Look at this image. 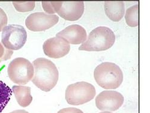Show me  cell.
Instances as JSON below:
<instances>
[{
    "instance_id": "cell-1",
    "label": "cell",
    "mask_w": 150,
    "mask_h": 113,
    "mask_svg": "<svg viewBox=\"0 0 150 113\" xmlns=\"http://www.w3.org/2000/svg\"><path fill=\"white\" fill-rule=\"evenodd\" d=\"M33 65L34 68V76L32 82L42 91H51L56 85L59 72L55 65L51 60L45 58L35 60Z\"/></svg>"
},
{
    "instance_id": "cell-2",
    "label": "cell",
    "mask_w": 150,
    "mask_h": 113,
    "mask_svg": "<svg viewBox=\"0 0 150 113\" xmlns=\"http://www.w3.org/2000/svg\"><path fill=\"white\" fill-rule=\"evenodd\" d=\"M94 77L97 84L105 89H116L123 81L121 69L118 65L110 62H105L97 66Z\"/></svg>"
},
{
    "instance_id": "cell-3",
    "label": "cell",
    "mask_w": 150,
    "mask_h": 113,
    "mask_svg": "<svg viewBox=\"0 0 150 113\" xmlns=\"http://www.w3.org/2000/svg\"><path fill=\"white\" fill-rule=\"evenodd\" d=\"M115 35L110 28L98 27L89 34L88 40L79 48L80 51H103L114 45Z\"/></svg>"
},
{
    "instance_id": "cell-4",
    "label": "cell",
    "mask_w": 150,
    "mask_h": 113,
    "mask_svg": "<svg viewBox=\"0 0 150 113\" xmlns=\"http://www.w3.org/2000/svg\"><path fill=\"white\" fill-rule=\"evenodd\" d=\"M96 94L94 85L82 81L69 85L66 90V100L72 105H79L88 102Z\"/></svg>"
},
{
    "instance_id": "cell-5",
    "label": "cell",
    "mask_w": 150,
    "mask_h": 113,
    "mask_svg": "<svg viewBox=\"0 0 150 113\" xmlns=\"http://www.w3.org/2000/svg\"><path fill=\"white\" fill-rule=\"evenodd\" d=\"M7 72L11 81L17 84L25 85L32 80L34 69L29 60L19 57L10 63Z\"/></svg>"
},
{
    "instance_id": "cell-6",
    "label": "cell",
    "mask_w": 150,
    "mask_h": 113,
    "mask_svg": "<svg viewBox=\"0 0 150 113\" xmlns=\"http://www.w3.org/2000/svg\"><path fill=\"white\" fill-rule=\"evenodd\" d=\"M27 33L24 27L21 25L10 24L2 30L1 42L7 49L16 51L25 44Z\"/></svg>"
},
{
    "instance_id": "cell-7",
    "label": "cell",
    "mask_w": 150,
    "mask_h": 113,
    "mask_svg": "<svg viewBox=\"0 0 150 113\" xmlns=\"http://www.w3.org/2000/svg\"><path fill=\"white\" fill-rule=\"evenodd\" d=\"M55 13L66 21H76L83 14L84 3L80 2H51Z\"/></svg>"
},
{
    "instance_id": "cell-8",
    "label": "cell",
    "mask_w": 150,
    "mask_h": 113,
    "mask_svg": "<svg viewBox=\"0 0 150 113\" xmlns=\"http://www.w3.org/2000/svg\"><path fill=\"white\" fill-rule=\"evenodd\" d=\"M58 21L59 17L57 15L37 12L27 17L25 25L27 28L32 31H43L52 28Z\"/></svg>"
},
{
    "instance_id": "cell-9",
    "label": "cell",
    "mask_w": 150,
    "mask_h": 113,
    "mask_svg": "<svg viewBox=\"0 0 150 113\" xmlns=\"http://www.w3.org/2000/svg\"><path fill=\"white\" fill-rule=\"evenodd\" d=\"M124 101V98L120 93L113 90H106L97 95L96 105L99 110L115 111L120 108Z\"/></svg>"
},
{
    "instance_id": "cell-10",
    "label": "cell",
    "mask_w": 150,
    "mask_h": 113,
    "mask_svg": "<svg viewBox=\"0 0 150 113\" xmlns=\"http://www.w3.org/2000/svg\"><path fill=\"white\" fill-rule=\"evenodd\" d=\"M45 54L52 58H59L66 55L70 51L69 42L60 37H55L46 40L43 43Z\"/></svg>"
},
{
    "instance_id": "cell-11",
    "label": "cell",
    "mask_w": 150,
    "mask_h": 113,
    "mask_svg": "<svg viewBox=\"0 0 150 113\" xmlns=\"http://www.w3.org/2000/svg\"><path fill=\"white\" fill-rule=\"evenodd\" d=\"M66 40L69 43L78 45L83 43L86 40V31L85 29L79 25H71L66 27L56 34Z\"/></svg>"
},
{
    "instance_id": "cell-12",
    "label": "cell",
    "mask_w": 150,
    "mask_h": 113,
    "mask_svg": "<svg viewBox=\"0 0 150 113\" xmlns=\"http://www.w3.org/2000/svg\"><path fill=\"white\" fill-rule=\"evenodd\" d=\"M105 10L106 16L111 21L119 22L125 14L124 3L122 1H105Z\"/></svg>"
},
{
    "instance_id": "cell-13",
    "label": "cell",
    "mask_w": 150,
    "mask_h": 113,
    "mask_svg": "<svg viewBox=\"0 0 150 113\" xmlns=\"http://www.w3.org/2000/svg\"><path fill=\"white\" fill-rule=\"evenodd\" d=\"M12 91L19 105L22 107L29 106L33 100L31 95V88L27 86L15 85L12 87Z\"/></svg>"
},
{
    "instance_id": "cell-14",
    "label": "cell",
    "mask_w": 150,
    "mask_h": 113,
    "mask_svg": "<svg viewBox=\"0 0 150 113\" xmlns=\"http://www.w3.org/2000/svg\"><path fill=\"white\" fill-rule=\"evenodd\" d=\"M12 95V90L3 81L0 80V113L10 101Z\"/></svg>"
},
{
    "instance_id": "cell-15",
    "label": "cell",
    "mask_w": 150,
    "mask_h": 113,
    "mask_svg": "<svg viewBox=\"0 0 150 113\" xmlns=\"http://www.w3.org/2000/svg\"><path fill=\"white\" fill-rule=\"evenodd\" d=\"M139 6L136 4L129 8L125 15L126 22L129 27H136L139 23Z\"/></svg>"
},
{
    "instance_id": "cell-16",
    "label": "cell",
    "mask_w": 150,
    "mask_h": 113,
    "mask_svg": "<svg viewBox=\"0 0 150 113\" xmlns=\"http://www.w3.org/2000/svg\"><path fill=\"white\" fill-rule=\"evenodd\" d=\"M16 10L19 12H27L34 10L35 2H13Z\"/></svg>"
},
{
    "instance_id": "cell-17",
    "label": "cell",
    "mask_w": 150,
    "mask_h": 113,
    "mask_svg": "<svg viewBox=\"0 0 150 113\" xmlns=\"http://www.w3.org/2000/svg\"><path fill=\"white\" fill-rule=\"evenodd\" d=\"M13 54V51L6 48L0 43V63L10 59Z\"/></svg>"
},
{
    "instance_id": "cell-18",
    "label": "cell",
    "mask_w": 150,
    "mask_h": 113,
    "mask_svg": "<svg viewBox=\"0 0 150 113\" xmlns=\"http://www.w3.org/2000/svg\"><path fill=\"white\" fill-rule=\"evenodd\" d=\"M8 22V18L5 11L0 8V31H1L3 29L7 26Z\"/></svg>"
},
{
    "instance_id": "cell-19",
    "label": "cell",
    "mask_w": 150,
    "mask_h": 113,
    "mask_svg": "<svg viewBox=\"0 0 150 113\" xmlns=\"http://www.w3.org/2000/svg\"><path fill=\"white\" fill-rule=\"evenodd\" d=\"M43 9L48 14H54L55 12L52 6L51 2H42Z\"/></svg>"
},
{
    "instance_id": "cell-20",
    "label": "cell",
    "mask_w": 150,
    "mask_h": 113,
    "mask_svg": "<svg viewBox=\"0 0 150 113\" xmlns=\"http://www.w3.org/2000/svg\"><path fill=\"white\" fill-rule=\"evenodd\" d=\"M57 113H83L81 109L75 108H67L59 110Z\"/></svg>"
},
{
    "instance_id": "cell-21",
    "label": "cell",
    "mask_w": 150,
    "mask_h": 113,
    "mask_svg": "<svg viewBox=\"0 0 150 113\" xmlns=\"http://www.w3.org/2000/svg\"><path fill=\"white\" fill-rule=\"evenodd\" d=\"M10 113H29L28 112H27L25 110H23V109H19V110H15L12 111Z\"/></svg>"
},
{
    "instance_id": "cell-22",
    "label": "cell",
    "mask_w": 150,
    "mask_h": 113,
    "mask_svg": "<svg viewBox=\"0 0 150 113\" xmlns=\"http://www.w3.org/2000/svg\"><path fill=\"white\" fill-rule=\"evenodd\" d=\"M100 113H112L110 112H108V111H105V112H100Z\"/></svg>"
}]
</instances>
